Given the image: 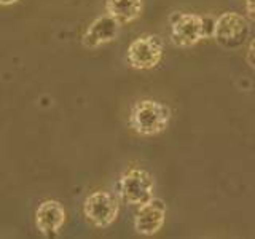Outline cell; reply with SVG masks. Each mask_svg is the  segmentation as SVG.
<instances>
[{
  "instance_id": "1",
  "label": "cell",
  "mask_w": 255,
  "mask_h": 239,
  "mask_svg": "<svg viewBox=\"0 0 255 239\" xmlns=\"http://www.w3.org/2000/svg\"><path fill=\"white\" fill-rule=\"evenodd\" d=\"M215 18L196 13L174 11L169 16V38L177 48H191L204 38H212Z\"/></svg>"
},
{
  "instance_id": "2",
  "label": "cell",
  "mask_w": 255,
  "mask_h": 239,
  "mask_svg": "<svg viewBox=\"0 0 255 239\" xmlns=\"http://www.w3.org/2000/svg\"><path fill=\"white\" fill-rule=\"evenodd\" d=\"M171 117L172 112L166 104L155 99H140L131 109L129 127L139 135H156L169 126Z\"/></svg>"
},
{
  "instance_id": "3",
  "label": "cell",
  "mask_w": 255,
  "mask_h": 239,
  "mask_svg": "<svg viewBox=\"0 0 255 239\" xmlns=\"http://www.w3.org/2000/svg\"><path fill=\"white\" fill-rule=\"evenodd\" d=\"M251 24L243 14L225 11L215 18L212 38L223 50H238L251 38Z\"/></svg>"
},
{
  "instance_id": "4",
  "label": "cell",
  "mask_w": 255,
  "mask_h": 239,
  "mask_svg": "<svg viewBox=\"0 0 255 239\" xmlns=\"http://www.w3.org/2000/svg\"><path fill=\"white\" fill-rule=\"evenodd\" d=\"M83 214L86 220L96 228H107L118 219V198L106 190H98L85 199Z\"/></svg>"
},
{
  "instance_id": "5",
  "label": "cell",
  "mask_w": 255,
  "mask_h": 239,
  "mask_svg": "<svg viewBox=\"0 0 255 239\" xmlns=\"http://www.w3.org/2000/svg\"><path fill=\"white\" fill-rule=\"evenodd\" d=\"M164 45L163 40L156 34H145L134 40L128 46L126 61L129 67L137 70H148L156 67L163 58Z\"/></svg>"
},
{
  "instance_id": "6",
  "label": "cell",
  "mask_w": 255,
  "mask_h": 239,
  "mask_svg": "<svg viewBox=\"0 0 255 239\" xmlns=\"http://www.w3.org/2000/svg\"><path fill=\"white\" fill-rule=\"evenodd\" d=\"M153 177L143 169L126 171L118 180V195L126 204L142 206L153 198Z\"/></svg>"
},
{
  "instance_id": "7",
  "label": "cell",
  "mask_w": 255,
  "mask_h": 239,
  "mask_svg": "<svg viewBox=\"0 0 255 239\" xmlns=\"http://www.w3.org/2000/svg\"><path fill=\"white\" fill-rule=\"evenodd\" d=\"M167 206L161 198H151L139 206L134 215V230L142 236H153L163 228Z\"/></svg>"
},
{
  "instance_id": "8",
  "label": "cell",
  "mask_w": 255,
  "mask_h": 239,
  "mask_svg": "<svg viewBox=\"0 0 255 239\" xmlns=\"http://www.w3.org/2000/svg\"><path fill=\"white\" fill-rule=\"evenodd\" d=\"M64 223H66V209L59 201L46 199V201L38 204L35 211V227L42 236H58Z\"/></svg>"
},
{
  "instance_id": "9",
  "label": "cell",
  "mask_w": 255,
  "mask_h": 239,
  "mask_svg": "<svg viewBox=\"0 0 255 239\" xmlns=\"http://www.w3.org/2000/svg\"><path fill=\"white\" fill-rule=\"evenodd\" d=\"M120 27L122 22H118L114 16L102 14L99 18H96L82 35V43L86 48H99L106 43L114 42L120 34Z\"/></svg>"
},
{
  "instance_id": "10",
  "label": "cell",
  "mask_w": 255,
  "mask_h": 239,
  "mask_svg": "<svg viewBox=\"0 0 255 239\" xmlns=\"http://www.w3.org/2000/svg\"><path fill=\"white\" fill-rule=\"evenodd\" d=\"M143 10L142 0H106V13L122 22L128 24L135 21Z\"/></svg>"
},
{
  "instance_id": "11",
  "label": "cell",
  "mask_w": 255,
  "mask_h": 239,
  "mask_svg": "<svg viewBox=\"0 0 255 239\" xmlns=\"http://www.w3.org/2000/svg\"><path fill=\"white\" fill-rule=\"evenodd\" d=\"M246 61L247 64L255 70V38H252L247 46V53H246Z\"/></svg>"
},
{
  "instance_id": "12",
  "label": "cell",
  "mask_w": 255,
  "mask_h": 239,
  "mask_svg": "<svg viewBox=\"0 0 255 239\" xmlns=\"http://www.w3.org/2000/svg\"><path fill=\"white\" fill-rule=\"evenodd\" d=\"M246 18L255 21V0H246Z\"/></svg>"
},
{
  "instance_id": "13",
  "label": "cell",
  "mask_w": 255,
  "mask_h": 239,
  "mask_svg": "<svg viewBox=\"0 0 255 239\" xmlns=\"http://www.w3.org/2000/svg\"><path fill=\"white\" fill-rule=\"evenodd\" d=\"M19 0H0V5L2 6H10V5H14V3H18Z\"/></svg>"
}]
</instances>
